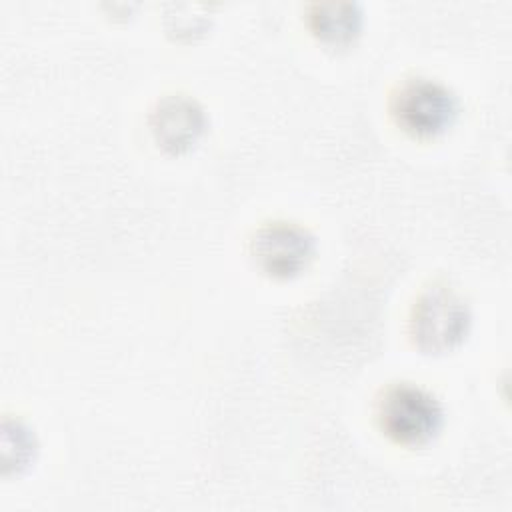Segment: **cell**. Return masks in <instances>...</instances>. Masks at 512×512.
Segmentation results:
<instances>
[{"label":"cell","instance_id":"6da1fadb","mask_svg":"<svg viewBox=\"0 0 512 512\" xmlns=\"http://www.w3.org/2000/svg\"><path fill=\"white\" fill-rule=\"evenodd\" d=\"M472 326L468 302L448 284L424 288L410 310L408 332L424 354H446L458 348Z\"/></svg>","mask_w":512,"mask_h":512},{"label":"cell","instance_id":"7a4b0ae2","mask_svg":"<svg viewBox=\"0 0 512 512\" xmlns=\"http://www.w3.org/2000/svg\"><path fill=\"white\" fill-rule=\"evenodd\" d=\"M376 422L386 438L400 446L418 448L432 442L444 426L440 400L410 382L388 386L376 402Z\"/></svg>","mask_w":512,"mask_h":512},{"label":"cell","instance_id":"3957f363","mask_svg":"<svg viewBox=\"0 0 512 512\" xmlns=\"http://www.w3.org/2000/svg\"><path fill=\"white\" fill-rule=\"evenodd\" d=\"M460 112L456 94L442 82L412 76L398 84L390 98V114L396 126L412 138L430 140L444 134Z\"/></svg>","mask_w":512,"mask_h":512},{"label":"cell","instance_id":"277c9868","mask_svg":"<svg viewBox=\"0 0 512 512\" xmlns=\"http://www.w3.org/2000/svg\"><path fill=\"white\" fill-rule=\"evenodd\" d=\"M316 254L314 234L288 220L262 224L250 240V256L260 272L276 280L300 276Z\"/></svg>","mask_w":512,"mask_h":512},{"label":"cell","instance_id":"5b68a950","mask_svg":"<svg viewBox=\"0 0 512 512\" xmlns=\"http://www.w3.org/2000/svg\"><path fill=\"white\" fill-rule=\"evenodd\" d=\"M148 126L158 148L180 156L202 140L208 128V116L192 96L168 94L154 104Z\"/></svg>","mask_w":512,"mask_h":512},{"label":"cell","instance_id":"8992f818","mask_svg":"<svg viewBox=\"0 0 512 512\" xmlns=\"http://www.w3.org/2000/svg\"><path fill=\"white\" fill-rule=\"evenodd\" d=\"M308 28L312 34L332 48L350 46L362 30L364 14L358 2L326 0L314 2L308 8Z\"/></svg>","mask_w":512,"mask_h":512}]
</instances>
